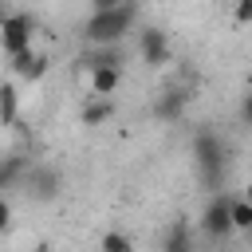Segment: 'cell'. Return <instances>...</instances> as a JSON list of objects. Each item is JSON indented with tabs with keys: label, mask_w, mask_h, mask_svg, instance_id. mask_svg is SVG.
Masks as SVG:
<instances>
[{
	"label": "cell",
	"mask_w": 252,
	"mask_h": 252,
	"mask_svg": "<svg viewBox=\"0 0 252 252\" xmlns=\"http://www.w3.org/2000/svg\"><path fill=\"white\" fill-rule=\"evenodd\" d=\"M189 154H193V165H197V177L205 189L213 193H224V177H228V146L217 130L209 126H197L193 138H189Z\"/></svg>",
	"instance_id": "6da1fadb"
},
{
	"label": "cell",
	"mask_w": 252,
	"mask_h": 252,
	"mask_svg": "<svg viewBox=\"0 0 252 252\" xmlns=\"http://www.w3.org/2000/svg\"><path fill=\"white\" fill-rule=\"evenodd\" d=\"M35 252H51V248H47V244H35Z\"/></svg>",
	"instance_id": "7402d4cb"
},
{
	"label": "cell",
	"mask_w": 252,
	"mask_h": 252,
	"mask_svg": "<svg viewBox=\"0 0 252 252\" xmlns=\"http://www.w3.org/2000/svg\"><path fill=\"white\" fill-rule=\"evenodd\" d=\"M110 114H114V106L106 98H91L83 106V126H102V122H110Z\"/></svg>",
	"instance_id": "5bb4252c"
},
{
	"label": "cell",
	"mask_w": 252,
	"mask_h": 252,
	"mask_svg": "<svg viewBox=\"0 0 252 252\" xmlns=\"http://www.w3.org/2000/svg\"><path fill=\"white\" fill-rule=\"evenodd\" d=\"M189 102H193V91L189 87H165L154 98V118L158 122H177V118H185Z\"/></svg>",
	"instance_id": "8992f818"
},
{
	"label": "cell",
	"mask_w": 252,
	"mask_h": 252,
	"mask_svg": "<svg viewBox=\"0 0 252 252\" xmlns=\"http://www.w3.org/2000/svg\"><path fill=\"white\" fill-rule=\"evenodd\" d=\"M32 35H35V20L28 12H4L0 16V51L8 59H16L20 51H28Z\"/></svg>",
	"instance_id": "3957f363"
},
{
	"label": "cell",
	"mask_w": 252,
	"mask_h": 252,
	"mask_svg": "<svg viewBox=\"0 0 252 252\" xmlns=\"http://www.w3.org/2000/svg\"><path fill=\"white\" fill-rule=\"evenodd\" d=\"M12 228V201L0 193V232H8Z\"/></svg>",
	"instance_id": "ac0fdd59"
},
{
	"label": "cell",
	"mask_w": 252,
	"mask_h": 252,
	"mask_svg": "<svg viewBox=\"0 0 252 252\" xmlns=\"http://www.w3.org/2000/svg\"><path fill=\"white\" fill-rule=\"evenodd\" d=\"M232 20L236 24H252V0H236L232 4Z\"/></svg>",
	"instance_id": "e0dca14e"
},
{
	"label": "cell",
	"mask_w": 252,
	"mask_h": 252,
	"mask_svg": "<svg viewBox=\"0 0 252 252\" xmlns=\"http://www.w3.org/2000/svg\"><path fill=\"white\" fill-rule=\"evenodd\" d=\"M126 0H91V12H110V8H122Z\"/></svg>",
	"instance_id": "ffe728a7"
},
{
	"label": "cell",
	"mask_w": 252,
	"mask_h": 252,
	"mask_svg": "<svg viewBox=\"0 0 252 252\" xmlns=\"http://www.w3.org/2000/svg\"><path fill=\"white\" fill-rule=\"evenodd\" d=\"M244 201H252V181H248V185H244Z\"/></svg>",
	"instance_id": "44dd1931"
},
{
	"label": "cell",
	"mask_w": 252,
	"mask_h": 252,
	"mask_svg": "<svg viewBox=\"0 0 252 252\" xmlns=\"http://www.w3.org/2000/svg\"><path fill=\"white\" fill-rule=\"evenodd\" d=\"M240 122L252 130V91H244V98H240Z\"/></svg>",
	"instance_id": "d6986e66"
},
{
	"label": "cell",
	"mask_w": 252,
	"mask_h": 252,
	"mask_svg": "<svg viewBox=\"0 0 252 252\" xmlns=\"http://www.w3.org/2000/svg\"><path fill=\"white\" fill-rule=\"evenodd\" d=\"M228 201H232V197H224V193H213V197H209V205H205V213H201V232H205L209 240H224V236L236 232V228H232Z\"/></svg>",
	"instance_id": "5b68a950"
},
{
	"label": "cell",
	"mask_w": 252,
	"mask_h": 252,
	"mask_svg": "<svg viewBox=\"0 0 252 252\" xmlns=\"http://www.w3.org/2000/svg\"><path fill=\"white\" fill-rule=\"evenodd\" d=\"M20 118V94L12 83H0V126H16Z\"/></svg>",
	"instance_id": "4fadbf2b"
},
{
	"label": "cell",
	"mask_w": 252,
	"mask_h": 252,
	"mask_svg": "<svg viewBox=\"0 0 252 252\" xmlns=\"http://www.w3.org/2000/svg\"><path fill=\"white\" fill-rule=\"evenodd\" d=\"M138 51H142V63H150V67H161V63H169V35L161 32V28H146L142 35H138Z\"/></svg>",
	"instance_id": "52a82bcc"
},
{
	"label": "cell",
	"mask_w": 252,
	"mask_h": 252,
	"mask_svg": "<svg viewBox=\"0 0 252 252\" xmlns=\"http://www.w3.org/2000/svg\"><path fill=\"white\" fill-rule=\"evenodd\" d=\"M248 244H252V228H248Z\"/></svg>",
	"instance_id": "603a6c76"
},
{
	"label": "cell",
	"mask_w": 252,
	"mask_h": 252,
	"mask_svg": "<svg viewBox=\"0 0 252 252\" xmlns=\"http://www.w3.org/2000/svg\"><path fill=\"white\" fill-rule=\"evenodd\" d=\"M12 71H16V75H20L24 83H39V79L47 75V55H43V51H32V47H28V51H20V55L12 59Z\"/></svg>",
	"instance_id": "9c48e42d"
},
{
	"label": "cell",
	"mask_w": 252,
	"mask_h": 252,
	"mask_svg": "<svg viewBox=\"0 0 252 252\" xmlns=\"http://www.w3.org/2000/svg\"><path fill=\"white\" fill-rule=\"evenodd\" d=\"M158 252H193V232H189V217H173L158 240Z\"/></svg>",
	"instance_id": "ba28073f"
},
{
	"label": "cell",
	"mask_w": 252,
	"mask_h": 252,
	"mask_svg": "<svg viewBox=\"0 0 252 252\" xmlns=\"http://www.w3.org/2000/svg\"><path fill=\"white\" fill-rule=\"evenodd\" d=\"M118 83H122V67H94V71H91V94H94V98L114 94Z\"/></svg>",
	"instance_id": "8fae6325"
},
{
	"label": "cell",
	"mask_w": 252,
	"mask_h": 252,
	"mask_svg": "<svg viewBox=\"0 0 252 252\" xmlns=\"http://www.w3.org/2000/svg\"><path fill=\"white\" fill-rule=\"evenodd\" d=\"M134 24H138V0H126L122 8L91 12L83 20V39L91 47H118L126 39V32H134Z\"/></svg>",
	"instance_id": "7a4b0ae2"
},
{
	"label": "cell",
	"mask_w": 252,
	"mask_h": 252,
	"mask_svg": "<svg viewBox=\"0 0 252 252\" xmlns=\"http://www.w3.org/2000/svg\"><path fill=\"white\" fill-rule=\"evenodd\" d=\"M228 213H232V228H236V232H248V228H252V201L232 197V201H228Z\"/></svg>",
	"instance_id": "9a60e30c"
},
{
	"label": "cell",
	"mask_w": 252,
	"mask_h": 252,
	"mask_svg": "<svg viewBox=\"0 0 252 252\" xmlns=\"http://www.w3.org/2000/svg\"><path fill=\"white\" fill-rule=\"evenodd\" d=\"M79 63L87 71H94V67H122V55H118V47H91V51H83Z\"/></svg>",
	"instance_id": "7c38bea8"
},
{
	"label": "cell",
	"mask_w": 252,
	"mask_h": 252,
	"mask_svg": "<svg viewBox=\"0 0 252 252\" xmlns=\"http://www.w3.org/2000/svg\"><path fill=\"white\" fill-rule=\"evenodd\" d=\"M24 173H28V158H20V154H0V193L24 185Z\"/></svg>",
	"instance_id": "30bf717a"
},
{
	"label": "cell",
	"mask_w": 252,
	"mask_h": 252,
	"mask_svg": "<svg viewBox=\"0 0 252 252\" xmlns=\"http://www.w3.org/2000/svg\"><path fill=\"white\" fill-rule=\"evenodd\" d=\"M98 252H134V240L122 228H110V232L98 236Z\"/></svg>",
	"instance_id": "2e32d148"
},
{
	"label": "cell",
	"mask_w": 252,
	"mask_h": 252,
	"mask_svg": "<svg viewBox=\"0 0 252 252\" xmlns=\"http://www.w3.org/2000/svg\"><path fill=\"white\" fill-rule=\"evenodd\" d=\"M24 193H28L35 205H51V201L63 193V173H59L55 165H47V161H35V165H28V173H24Z\"/></svg>",
	"instance_id": "277c9868"
}]
</instances>
